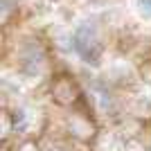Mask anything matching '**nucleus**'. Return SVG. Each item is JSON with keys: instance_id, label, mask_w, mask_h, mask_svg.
Here are the masks:
<instances>
[{"instance_id": "nucleus-2", "label": "nucleus", "mask_w": 151, "mask_h": 151, "mask_svg": "<svg viewBox=\"0 0 151 151\" xmlns=\"http://www.w3.org/2000/svg\"><path fill=\"white\" fill-rule=\"evenodd\" d=\"M68 129L75 133L77 138H81V140L93 138V124H90V120L83 117V115H79V113H75V115L68 117Z\"/></svg>"}, {"instance_id": "nucleus-1", "label": "nucleus", "mask_w": 151, "mask_h": 151, "mask_svg": "<svg viewBox=\"0 0 151 151\" xmlns=\"http://www.w3.org/2000/svg\"><path fill=\"white\" fill-rule=\"evenodd\" d=\"M70 43H72V50L77 52V57L83 63H88V65H99L101 63L104 47H101L99 32L93 23H83V25L77 27L75 34L70 36Z\"/></svg>"}, {"instance_id": "nucleus-3", "label": "nucleus", "mask_w": 151, "mask_h": 151, "mask_svg": "<svg viewBox=\"0 0 151 151\" xmlns=\"http://www.w3.org/2000/svg\"><path fill=\"white\" fill-rule=\"evenodd\" d=\"M50 2H63V0H50Z\"/></svg>"}]
</instances>
